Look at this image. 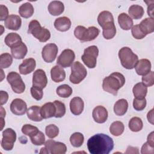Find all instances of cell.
Returning <instances> with one entry per match:
<instances>
[{
  "label": "cell",
  "instance_id": "6da1fadb",
  "mask_svg": "<svg viewBox=\"0 0 154 154\" xmlns=\"http://www.w3.org/2000/svg\"><path fill=\"white\" fill-rule=\"evenodd\" d=\"M87 148L91 154H108L114 148L112 138L104 134H97L87 141Z\"/></svg>",
  "mask_w": 154,
  "mask_h": 154
},
{
  "label": "cell",
  "instance_id": "7a4b0ae2",
  "mask_svg": "<svg viewBox=\"0 0 154 154\" xmlns=\"http://www.w3.org/2000/svg\"><path fill=\"white\" fill-rule=\"evenodd\" d=\"M125 83V78L122 73L113 72L103 79L102 88L104 91L117 95L118 90L124 85Z\"/></svg>",
  "mask_w": 154,
  "mask_h": 154
},
{
  "label": "cell",
  "instance_id": "3957f363",
  "mask_svg": "<svg viewBox=\"0 0 154 154\" xmlns=\"http://www.w3.org/2000/svg\"><path fill=\"white\" fill-rule=\"evenodd\" d=\"M122 66L126 69H134L138 61V56L128 47H123L119 51Z\"/></svg>",
  "mask_w": 154,
  "mask_h": 154
},
{
  "label": "cell",
  "instance_id": "277c9868",
  "mask_svg": "<svg viewBox=\"0 0 154 154\" xmlns=\"http://www.w3.org/2000/svg\"><path fill=\"white\" fill-rule=\"evenodd\" d=\"M99 34V29L95 26H90L86 28L84 26H77L74 30L76 38L81 42H90L94 40Z\"/></svg>",
  "mask_w": 154,
  "mask_h": 154
},
{
  "label": "cell",
  "instance_id": "5b68a950",
  "mask_svg": "<svg viewBox=\"0 0 154 154\" xmlns=\"http://www.w3.org/2000/svg\"><path fill=\"white\" fill-rule=\"evenodd\" d=\"M28 32L32 34L40 42H46L51 37L50 31L47 28L42 27L37 20H32L29 22Z\"/></svg>",
  "mask_w": 154,
  "mask_h": 154
},
{
  "label": "cell",
  "instance_id": "8992f818",
  "mask_svg": "<svg viewBox=\"0 0 154 154\" xmlns=\"http://www.w3.org/2000/svg\"><path fill=\"white\" fill-rule=\"evenodd\" d=\"M87 74V72L84 65L79 61H75L71 66V74L69 80L74 84H79L85 79Z\"/></svg>",
  "mask_w": 154,
  "mask_h": 154
},
{
  "label": "cell",
  "instance_id": "52a82bcc",
  "mask_svg": "<svg viewBox=\"0 0 154 154\" xmlns=\"http://www.w3.org/2000/svg\"><path fill=\"white\" fill-rule=\"evenodd\" d=\"M99 55V49L96 46L93 45L85 48L81 60L90 69H93L96 66L97 57Z\"/></svg>",
  "mask_w": 154,
  "mask_h": 154
},
{
  "label": "cell",
  "instance_id": "ba28073f",
  "mask_svg": "<svg viewBox=\"0 0 154 154\" xmlns=\"http://www.w3.org/2000/svg\"><path fill=\"white\" fill-rule=\"evenodd\" d=\"M66 151L67 147L64 143L48 140L45 143V147L41 149L40 153L64 154Z\"/></svg>",
  "mask_w": 154,
  "mask_h": 154
},
{
  "label": "cell",
  "instance_id": "9c48e42d",
  "mask_svg": "<svg viewBox=\"0 0 154 154\" xmlns=\"http://www.w3.org/2000/svg\"><path fill=\"white\" fill-rule=\"evenodd\" d=\"M7 80L14 93L20 94L24 92L25 84L19 73L15 72H10L7 76Z\"/></svg>",
  "mask_w": 154,
  "mask_h": 154
},
{
  "label": "cell",
  "instance_id": "30bf717a",
  "mask_svg": "<svg viewBox=\"0 0 154 154\" xmlns=\"http://www.w3.org/2000/svg\"><path fill=\"white\" fill-rule=\"evenodd\" d=\"M16 140V134L11 128H7L2 132L1 147L5 150L13 149Z\"/></svg>",
  "mask_w": 154,
  "mask_h": 154
},
{
  "label": "cell",
  "instance_id": "8fae6325",
  "mask_svg": "<svg viewBox=\"0 0 154 154\" xmlns=\"http://www.w3.org/2000/svg\"><path fill=\"white\" fill-rule=\"evenodd\" d=\"M75 58V54L74 52L70 49H66L63 51L58 57L57 63L62 67H68L72 65Z\"/></svg>",
  "mask_w": 154,
  "mask_h": 154
},
{
  "label": "cell",
  "instance_id": "7c38bea8",
  "mask_svg": "<svg viewBox=\"0 0 154 154\" xmlns=\"http://www.w3.org/2000/svg\"><path fill=\"white\" fill-rule=\"evenodd\" d=\"M58 49L55 43H48L42 49V56L43 60L48 63L53 62L58 53Z\"/></svg>",
  "mask_w": 154,
  "mask_h": 154
},
{
  "label": "cell",
  "instance_id": "4fadbf2b",
  "mask_svg": "<svg viewBox=\"0 0 154 154\" xmlns=\"http://www.w3.org/2000/svg\"><path fill=\"white\" fill-rule=\"evenodd\" d=\"M48 83V79L45 72L42 69L36 70L32 75V86L43 89Z\"/></svg>",
  "mask_w": 154,
  "mask_h": 154
},
{
  "label": "cell",
  "instance_id": "5bb4252c",
  "mask_svg": "<svg viewBox=\"0 0 154 154\" xmlns=\"http://www.w3.org/2000/svg\"><path fill=\"white\" fill-rule=\"evenodd\" d=\"M10 110L15 115H23L27 110L26 103L21 99H14L10 104Z\"/></svg>",
  "mask_w": 154,
  "mask_h": 154
},
{
  "label": "cell",
  "instance_id": "9a60e30c",
  "mask_svg": "<svg viewBox=\"0 0 154 154\" xmlns=\"http://www.w3.org/2000/svg\"><path fill=\"white\" fill-rule=\"evenodd\" d=\"M92 116L96 123H103L108 119V111L104 106L99 105L93 109Z\"/></svg>",
  "mask_w": 154,
  "mask_h": 154
},
{
  "label": "cell",
  "instance_id": "2e32d148",
  "mask_svg": "<svg viewBox=\"0 0 154 154\" xmlns=\"http://www.w3.org/2000/svg\"><path fill=\"white\" fill-rule=\"evenodd\" d=\"M36 66L35 60L32 58L25 59L19 66V70L22 75H28L34 71Z\"/></svg>",
  "mask_w": 154,
  "mask_h": 154
},
{
  "label": "cell",
  "instance_id": "e0dca14e",
  "mask_svg": "<svg viewBox=\"0 0 154 154\" xmlns=\"http://www.w3.org/2000/svg\"><path fill=\"white\" fill-rule=\"evenodd\" d=\"M4 25L6 28L11 30H18L22 25L20 17L15 14H10L4 21Z\"/></svg>",
  "mask_w": 154,
  "mask_h": 154
},
{
  "label": "cell",
  "instance_id": "ac0fdd59",
  "mask_svg": "<svg viewBox=\"0 0 154 154\" xmlns=\"http://www.w3.org/2000/svg\"><path fill=\"white\" fill-rule=\"evenodd\" d=\"M27 52V47L26 45L22 42L11 48V52L12 56L15 59H23L26 56Z\"/></svg>",
  "mask_w": 154,
  "mask_h": 154
},
{
  "label": "cell",
  "instance_id": "d6986e66",
  "mask_svg": "<svg viewBox=\"0 0 154 154\" xmlns=\"http://www.w3.org/2000/svg\"><path fill=\"white\" fill-rule=\"evenodd\" d=\"M84 107V103L82 99L79 97H75L72 98L70 102V109L71 112L75 115H80Z\"/></svg>",
  "mask_w": 154,
  "mask_h": 154
},
{
  "label": "cell",
  "instance_id": "ffe728a7",
  "mask_svg": "<svg viewBox=\"0 0 154 154\" xmlns=\"http://www.w3.org/2000/svg\"><path fill=\"white\" fill-rule=\"evenodd\" d=\"M135 68V71L138 75L144 76L150 71L151 63L147 59H141L138 60Z\"/></svg>",
  "mask_w": 154,
  "mask_h": 154
},
{
  "label": "cell",
  "instance_id": "44dd1931",
  "mask_svg": "<svg viewBox=\"0 0 154 154\" xmlns=\"http://www.w3.org/2000/svg\"><path fill=\"white\" fill-rule=\"evenodd\" d=\"M102 28V34L103 37L106 40L112 38L116 34V28L114 24V21L108 22L103 24Z\"/></svg>",
  "mask_w": 154,
  "mask_h": 154
},
{
  "label": "cell",
  "instance_id": "7402d4cb",
  "mask_svg": "<svg viewBox=\"0 0 154 154\" xmlns=\"http://www.w3.org/2000/svg\"><path fill=\"white\" fill-rule=\"evenodd\" d=\"M54 26L58 31L65 32L70 29L71 26V21L67 17H60L55 19L54 22Z\"/></svg>",
  "mask_w": 154,
  "mask_h": 154
},
{
  "label": "cell",
  "instance_id": "603a6c76",
  "mask_svg": "<svg viewBox=\"0 0 154 154\" xmlns=\"http://www.w3.org/2000/svg\"><path fill=\"white\" fill-rule=\"evenodd\" d=\"M51 76L52 80L55 82L63 81L66 78V72L62 67L55 66L51 70Z\"/></svg>",
  "mask_w": 154,
  "mask_h": 154
},
{
  "label": "cell",
  "instance_id": "cb8c5ba5",
  "mask_svg": "<svg viewBox=\"0 0 154 154\" xmlns=\"http://www.w3.org/2000/svg\"><path fill=\"white\" fill-rule=\"evenodd\" d=\"M138 25L143 33L146 36L154 31V19L152 17L145 18Z\"/></svg>",
  "mask_w": 154,
  "mask_h": 154
},
{
  "label": "cell",
  "instance_id": "d4e9b609",
  "mask_svg": "<svg viewBox=\"0 0 154 154\" xmlns=\"http://www.w3.org/2000/svg\"><path fill=\"white\" fill-rule=\"evenodd\" d=\"M55 106L54 102H47L40 108V113L44 119L55 117Z\"/></svg>",
  "mask_w": 154,
  "mask_h": 154
},
{
  "label": "cell",
  "instance_id": "484cf974",
  "mask_svg": "<svg viewBox=\"0 0 154 154\" xmlns=\"http://www.w3.org/2000/svg\"><path fill=\"white\" fill-rule=\"evenodd\" d=\"M118 23L120 28L123 30H129L133 26L132 18L125 13H122L119 15Z\"/></svg>",
  "mask_w": 154,
  "mask_h": 154
},
{
  "label": "cell",
  "instance_id": "4316f807",
  "mask_svg": "<svg viewBox=\"0 0 154 154\" xmlns=\"http://www.w3.org/2000/svg\"><path fill=\"white\" fill-rule=\"evenodd\" d=\"M48 8L51 15L58 16L63 13L64 6L63 3L60 1H53L49 3Z\"/></svg>",
  "mask_w": 154,
  "mask_h": 154
},
{
  "label": "cell",
  "instance_id": "83f0119b",
  "mask_svg": "<svg viewBox=\"0 0 154 154\" xmlns=\"http://www.w3.org/2000/svg\"><path fill=\"white\" fill-rule=\"evenodd\" d=\"M40 108L41 107L37 105L29 107L26 110L28 119L34 122H41L43 120V117L40 113Z\"/></svg>",
  "mask_w": 154,
  "mask_h": 154
},
{
  "label": "cell",
  "instance_id": "f1b7e54d",
  "mask_svg": "<svg viewBox=\"0 0 154 154\" xmlns=\"http://www.w3.org/2000/svg\"><path fill=\"white\" fill-rule=\"evenodd\" d=\"M128 108V102L125 99L118 100L114 104V112L119 116H123L126 114Z\"/></svg>",
  "mask_w": 154,
  "mask_h": 154
},
{
  "label": "cell",
  "instance_id": "f546056e",
  "mask_svg": "<svg viewBox=\"0 0 154 154\" xmlns=\"http://www.w3.org/2000/svg\"><path fill=\"white\" fill-rule=\"evenodd\" d=\"M132 92L135 98H145L147 93V87L145 85L143 82H138L132 88Z\"/></svg>",
  "mask_w": 154,
  "mask_h": 154
},
{
  "label": "cell",
  "instance_id": "4dcf8cb0",
  "mask_svg": "<svg viewBox=\"0 0 154 154\" xmlns=\"http://www.w3.org/2000/svg\"><path fill=\"white\" fill-rule=\"evenodd\" d=\"M34 10L32 5L28 2L22 4L19 8V13L20 16L26 19L31 17L34 13Z\"/></svg>",
  "mask_w": 154,
  "mask_h": 154
},
{
  "label": "cell",
  "instance_id": "1f68e13d",
  "mask_svg": "<svg viewBox=\"0 0 154 154\" xmlns=\"http://www.w3.org/2000/svg\"><path fill=\"white\" fill-rule=\"evenodd\" d=\"M128 13L131 18L139 19L143 17L144 13V10L142 6L134 4L130 6L128 10Z\"/></svg>",
  "mask_w": 154,
  "mask_h": 154
},
{
  "label": "cell",
  "instance_id": "d6a6232c",
  "mask_svg": "<svg viewBox=\"0 0 154 154\" xmlns=\"http://www.w3.org/2000/svg\"><path fill=\"white\" fill-rule=\"evenodd\" d=\"M4 42L6 45L11 48L22 41L21 37L18 34L15 32H10L5 36Z\"/></svg>",
  "mask_w": 154,
  "mask_h": 154
},
{
  "label": "cell",
  "instance_id": "836d02e7",
  "mask_svg": "<svg viewBox=\"0 0 154 154\" xmlns=\"http://www.w3.org/2000/svg\"><path fill=\"white\" fill-rule=\"evenodd\" d=\"M125 130L123 123L120 121H116L112 123L109 127V132L114 136H119L123 134Z\"/></svg>",
  "mask_w": 154,
  "mask_h": 154
},
{
  "label": "cell",
  "instance_id": "e575fe53",
  "mask_svg": "<svg viewBox=\"0 0 154 154\" xmlns=\"http://www.w3.org/2000/svg\"><path fill=\"white\" fill-rule=\"evenodd\" d=\"M128 126L131 131L139 132L142 129L143 123L140 117H134L129 120Z\"/></svg>",
  "mask_w": 154,
  "mask_h": 154
},
{
  "label": "cell",
  "instance_id": "d590c367",
  "mask_svg": "<svg viewBox=\"0 0 154 154\" xmlns=\"http://www.w3.org/2000/svg\"><path fill=\"white\" fill-rule=\"evenodd\" d=\"M72 88L67 84H63L57 88L56 93L61 97L67 98L72 94Z\"/></svg>",
  "mask_w": 154,
  "mask_h": 154
},
{
  "label": "cell",
  "instance_id": "8d00e7d4",
  "mask_svg": "<svg viewBox=\"0 0 154 154\" xmlns=\"http://www.w3.org/2000/svg\"><path fill=\"white\" fill-rule=\"evenodd\" d=\"M114 21V17L112 13L108 11H101L97 17V22L102 26L106 22Z\"/></svg>",
  "mask_w": 154,
  "mask_h": 154
},
{
  "label": "cell",
  "instance_id": "74e56055",
  "mask_svg": "<svg viewBox=\"0 0 154 154\" xmlns=\"http://www.w3.org/2000/svg\"><path fill=\"white\" fill-rule=\"evenodd\" d=\"M84 135L80 132H75L70 137V142L75 147H81L84 143Z\"/></svg>",
  "mask_w": 154,
  "mask_h": 154
},
{
  "label": "cell",
  "instance_id": "f35d334b",
  "mask_svg": "<svg viewBox=\"0 0 154 154\" xmlns=\"http://www.w3.org/2000/svg\"><path fill=\"white\" fill-rule=\"evenodd\" d=\"M13 63V58L9 53H3L0 55V67L1 69L9 67Z\"/></svg>",
  "mask_w": 154,
  "mask_h": 154
},
{
  "label": "cell",
  "instance_id": "ab89813d",
  "mask_svg": "<svg viewBox=\"0 0 154 154\" xmlns=\"http://www.w3.org/2000/svg\"><path fill=\"white\" fill-rule=\"evenodd\" d=\"M54 103L55 105L56 110L55 117L61 118L63 117L66 114V106L64 103L59 100H55Z\"/></svg>",
  "mask_w": 154,
  "mask_h": 154
},
{
  "label": "cell",
  "instance_id": "60d3db41",
  "mask_svg": "<svg viewBox=\"0 0 154 154\" xmlns=\"http://www.w3.org/2000/svg\"><path fill=\"white\" fill-rule=\"evenodd\" d=\"M31 143L35 146H41L45 144V137L43 133L41 131H38L35 135L30 137Z\"/></svg>",
  "mask_w": 154,
  "mask_h": 154
},
{
  "label": "cell",
  "instance_id": "b9f144b4",
  "mask_svg": "<svg viewBox=\"0 0 154 154\" xmlns=\"http://www.w3.org/2000/svg\"><path fill=\"white\" fill-rule=\"evenodd\" d=\"M38 131L39 130L36 126H32L29 124L24 125L22 128V133L25 135L29 136V137L35 135Z\"/></svg>",
  "mask_w": 154,
  "mask_h": 154
},
{
  "label": "cell",
  "instance_id": "7bdbcfd3",
  "mask_svg": "<svg viewBox=\"0 0 154 154\" xmlns=\"http://www.w3.org/2000/svg\"><path fill=\"white\" fill-rule=\"evenodd\" d=\"M45 133L49 138H54L58 135L59 129L56 125L54 124H51L46 126Z\"/></svg>",
  "mask_w": 154,
  "mask_h": 154
},
{
  "label": "cell",
  "instance_id": "ee69618b",
  "mask_svg": "<svg viewBox=\"0 0 154 154\" xmlns=\"http://www.w3.org/2000/svg\"><path fill=\"white\" fill-rule=\"evenodd\" d=\"M146 99H137L134 98L133 100V106L136 111H142L143 110L146 106Z\"/></svg>",
  "mask_w": 154,
  "mask_h": 154
},
{
  "label": "cell",
  "instance_id": "f6af8a7d",
  "mask_svg": "<svg viewBox=\"0 0 154 154\" xmlns=\"http://www.w3.org/2000/svg\"><path fill=\"white\" fill-rule=\"evenodd\" d=\"M143 83L147 87H152L154 84V73L153 71H150L147 74L143 76Z\"/></svg>",
  "mask_w": 154,
  "mask_h": 154
},
{
  "label": "cell",
  "instance_id": "bcb514c9",
  "mask_svg": "<svg viewBox=\"0 0 154 154\" xmlns=\"http://www.w3.org/2000/svg\"><path fill=\"white\" fill-rule=\"evenodd\" d=\"M131 33L132 36L136 39H142L146 37V35L140 29L138 24L135 25L132 27Z\"/></svg>",
  "mask_w": 154,
  "mask_h": 154
},
{
  "label": "cell",
  "instance_id": "7dc6e473",
  "mask_svg": "<svg viewBox=\"0 0 154 154\" xmlns=\"http://www.w3.org/2000/svg\"><path fill=\"white\" fill-rule=\"evenodd\" d=\"M31 94L32 97L37 100H40L42 99L43 96V92L42 89L36 87H32L31 88Z\"/></svg>",
  "mask_w": 154,
  "mask_h": 154
},
{
  "label": "cell",
  "instance_id": "c3c4849f",
  "mask_svg": "<svg viewBox=\"0 0 154 154\" xmlns=\"http://www.w3.org/2000/svg\"><path fill=\"white\" fill-rule=\"evenodd\" d=\"M153 148L154 146L150 145L147 141L143 144L141 149V153H153Z\"/></svg>",
  "mask_w": 154,
  "mask_h": 154
},
{
  "label": "cell",
  "instance_id": "681fc988",
  "mask_svg": "<svg viewBox=\"0 0 154 154\" xmlns=\"http://www.w3.org/2000/svg\"><path fill=\"white\" fill-rule=\"evenodd\" d=\"M0 9H1V21L5 20L8 17V10L6 6L4 5H0Z\"/></svg>",
  "mask_w": 154,
  "mask_h": 154
},
{
  "label": "cell",
  "instance_id": "f907efd6",
  "mask_svg": "<svg viewBox=\"0 0 154 154\" xmlns=\"http://www.w3.org/2000/svg\"><path fill=\"white\" fill-rule=\"evenodd\" d=\"M0 95H1V105L2 106V105L7 103L8 99V94L6 91H1Z\"/></svg>",
  "mask_w": 154,
  "mask_h": 154
},
{
  "label": "cell",
  "instance_id": "816d5d0a",
  "mask_svg": "<svg viewBox=\"0 0 154 154\" xmlns=\"http://www.w3.org/2000/svg\"><path fill=\"white\" fill-rule=\"evenodd\" d=\"M146 4H147V13L148 15L150 17L153 18V1L150 4L149 1H144Z\"/></svg>",
  "mask_w": 154,
  "mask_h": 154
},
{
  "label": "cell",
  "instance_id": "f5cc1de1",
  "mask_svg": "<svg viewBox=\"0 0 154 154\" xmlns=\"http://www.w3.org/2000/svg\"><path fill=\"white\" fill-rule=\"evenodd\" d=\"M147 142L152 145V146H154V143H153V132H152L150 134H149L147 137Z\"/></svg>",
  "mask_w": 154,
  "mask_h": 154
},
{
  "label": "cell",
  "instance_id": "db71d44e",
  "mask_svg": "<svg viewBox=\"0 0 154 154\" xmlns=\"http://www.w3.org/2000/svg\"><path fill=\"white\" fill-rule=\"evenodd\" d=\"M153 109H151L150 112H148L147 117V120L149 121V122H150L151 124H153Z\"/></svg>",
  "mask_w": 154,
  "mask_h": 154
},
{
  "label": "cell",
  "instance_id": "11a10c76",
  "mask_svg": "<svg viewBox=\"0 0 154 154\" xmlns=\"http://www.w3.org/2000/svg\"><path fill=\"white\" fill-rule=\"evenodd\" d=\"M1 118H3L5 116V110L4 109V108H2V106H1Z\"/></svg>",
  "mask_w": 154,
  "mask_h": 154
}]
</instances>
